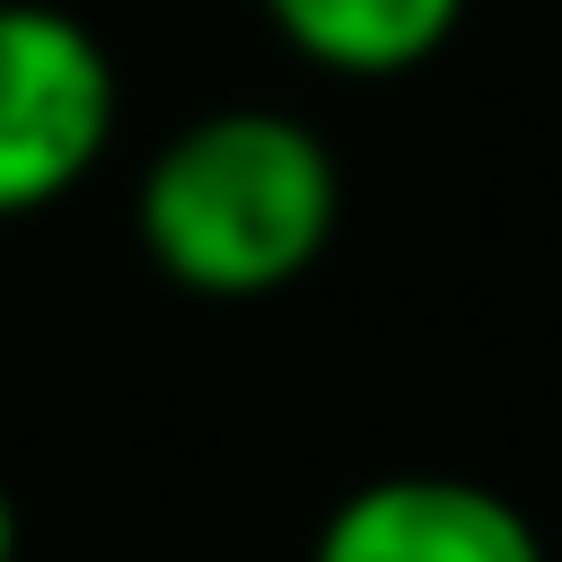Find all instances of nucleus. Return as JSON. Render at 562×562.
<instances>
[{
	"mask_svg": "<svg viewBox=\"0 0 562 562\" xmlns=\"http://www.w3.org/2000/svg\"><path fill=\"white\" fill-rule=\"evenodd\" d=\"M307 562H553V553L509 492L413 465V474L351 483L325 509Z\"/></svg>",
	"mask_w": 562,
	"mask_h": 562,
	"instance_id": "3",
	"label": "nucleus"
},
{
	"mask_svg": "<svg viewBox=\"0 0 562 562\" xmlns=\"http://www.w3.org/2000/svg\"><path fill=\"white\" fill-rule=\"evenodd\" d=\"M334 228H342V167L281 105H211L176 123L132 193L140 255L184 299H220V307L307 281Z\"/></svg>",
	"mask_w": 562,
	"mask_h": 562,
	"instance_id": "1",
	"label": "nucleus"
},
{
	"mask_svg": "<svg viewBox=\"0 0 562 562\" xmlns=\"http://www.w3.org/2000/svg\"><path fill=\"white\" fill-rule=\"evenodd\" d=\"M263 18L299 61L334 79H404L457 35L465 0H263Z\"/></svg>",
	"mask_w": 562,
	"mask_h": 562,
	"instance_id": "4",
	"label": "nucleus"
},
{
	"mask_svg": "<svg viewBox=\"0 0 562 562\" xmlns=\"http://www.w3.org/2000/svg\"><path fill=\"white\" fill-rule=\"evenodd\" d=\"M123 114L114 53L53 0H0V220L53 211L97 176Z\"/></svg>",
	"mask_w": 562,
	"mask_h": 562,
	"instance_id": "2",
	"label": "nucleus"
},
{
	"mask_svg": "<svg viewBox=\"0 0 562 562\" xmlns=\"http://www.w3.org/2000/svg\"><path fill=\"white\" fill-rule=\"evenodd\" d=\"M0 562H18V492H9V474H0Z\"/></svg>",
	"mask_w": 562,
	"mask_h": 562,
	"instance_id": "5",
	"label": "nucleus"
}]
</instances>
